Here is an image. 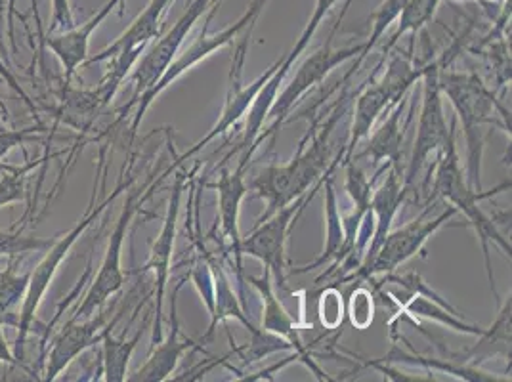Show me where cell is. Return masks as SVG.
Segmentation results:
<instances>
[{
    "label": "cell",
    "mask_w": 512,
    "mask_h": 382,
    "mask_svg": "<svg viewBox=\"0 0 512 382\" xmlns=\"http://www.w3.org/2000/svg\"><path fill=\"white\" fill-rule=\"evenodd\" d=\"M411 348V346H409ZM381 363H386V365H394V363H398V365H413V367H423V369H427L428 373L430 371H438V373H444V375H451V377H455V379H459V381H467V382H507L511 381L509 377H497L495 373H490V371H482L480 367H476V365H469V363H461V361L457 360H438V358H428V356H421V354H417L413 348H411V352H406V350H402V346L398 344V340L392 339V348H390V352L383 356Z\"/></svg>",
    "instance_id": "cell-27"
},
{
    "label": "cell",
    "mask_w": 512,
    "mask_h": 382,
    "mask_svg": "<svg viewBox=\"0 0 512 382\" xmlns=\"http://www.w3.org/2000/svg\"><path fill=\"white\" fill-rule=\"evenodd\" d=\"M375 75H377V71L371 75V85L363 86L362 92L356 98L354 123L350 128V136L344 144L341 163L352 159L354 151L360 146V142L371 134V130L375 127V123L379 121V117L388 113V109H392L390 98H388L383 85L379 81H375Z\"/></svg>",
    "instance_id": "cell-26"
},
{
    "label": "cell",
    "mask_w": 512,
    "mask_h": 382,
    "mask_svg": "<svg viewBox=\"0 0 512 382\" xmlns=\"http://www.w3.org/2000/svg\"><path fill=\"white\" fill-rule=\"evenodd\" d=\"M31 2V14L35 18V29H37V39L41 44V52H44V41H46V33H44L43 20H41V10H39V0H29ZM16 0H10V16H12V22H14V14H16Z\"/></svg>",
    "instance_id": "cell-42"
},
{
    "label": "cell",
    "mask_w": 512,
    "mask_h": 382,
    "mask_svg": "<svg viewBox=\"0 0 512 382\" xmlns=\"http://www.w3.org/2000/svg\"><path fill=\"white\" fill-rule=\"evenodd\" d=\"M346 316L350 319L352 327L360 331L371 327L375 319V291L369 287H356L348 300Z\"/></svg>",
    "instance_id": "cell-37"
},
{
    "label": "cell",
    "mask_w": 512,
    "mask_h": 382,
    "mask_svg": "<svg viewBox=\"0 0 512 382\" xmlns=\"http://www.w3.org/2000/svg\"><path fill=\"white\" fill-rule=\"evenodd\" d=\"M245 170L247 167L237 165V169L230 170L224 163L220 167V176L214 184H207L209 188L216 190V224L220 226L222 245L228 243V253L232 255L235 279L239 287H243V253H241V230H239V216L241 205L247 197L249 186L245 182Z\"/></svg>",
    "instance_id": "cell-16"
},
{
    "label": "cell",
    "mask_w": 512,
    "mask_h": 382,
    "mask_svg": "<svg viewBox=\"0 0 512 382\" xmlns=\"http://www.w3.org/2000/svg\"><path fill=\"white\" fill-rule=\"evenodd\" d=\"M509 186L511 184H503V186L491 190L490 193L476 191L470 186L467 176H465V170L461 169V161H459V153H457V119L453 117L449 123L446 146L438 153L430 197L444 199L457 213L463 214L467 218L469 226H472V230L478 235L480 247L484 251V260H486V274H488V281H490L491 291L495 298H497V289H495V279L491 272L490 245L491 243L497 245L509 258H511L512 247L511 243L507 241V237H503V234L497 230L495 220L482 211L480 201L488 199L491 195H495Z\"/></svg>",
    "instance_id": "cell-3"
},
{
    "label": "cell",
    "mask_w": 512,
    "mask_h": 382,
    "mask_svg": "<svg viewBox=\"0 0 512 382\" xmlns=\"http://www.w3.org/2000/svg\"><path fill=\"white\" fill-rule=\"evenodd\" d=\"M6 39L12 43V48L16 50V39H14V23H12V16H10V0H0V52L8 56V46H6Z\"/></svg>",
    "instance_id": "cell-41"
},
{
    "label": "cell",
    "mask_w": 512,
    "mask_h": 382,
    "mask_svg": "<svg viewBox=\"0 0 512 382\" xmlns=\"http://www.w3.org/2000/svg\"><path fill=\"white\" fill-rule=\"evenodd\" d=\"M407 0H383L381 2V6L371 14V33H369V37H367V41L363 43L362 54L356 58V62L352 65V69L342 77L341 81H339V85L337 88H342V86H346V83L354 77V73L360 69V65L367 60V56L371 54V50L379 44V41L383 39L384 33H386V29L392 25V23H396L398 20V16L402 14V10H404V6H406ZM335 88V90H337Z\"/></svg>",
    "instance_id": "cell-31"
},
{
    "label": "cell",
    "mask_w": 512,
    "mask_h": 382,
    "mask_svg": "<svg viewBox=\"0 0 512 382\" xmlns=\"http://www.w3.org/2000/svg\"><path fill=\"white\" fill-rule=\"evenodd\" d=\"M440 71H442V64L438 60H432L430 64L425 65V73L421 79L423 94H421L419 127H417L413 153L404 172V186L407 190H411V186L417 182L428 159L432 155L438 157V153L444 149L448 140L449 125L444 115V104H442L444 94L440 88Z\"/></svg>",
    "instance_id": "cell-11"
},
{
    "label": "cell",
    "mask_w": 512,
    "mask_h": 382,
    "mask_svg": "<svg viewBox=\"0 0 512 382\" xmlns=\"http://www.w3.org/2000/svg\"><path fill=\"white\" fill-rule=\"evenodd\" d=\"M0 325H12V327H18V314L14 312H4L0 310Z\"/></svg>",
    "instance_id": "cell-44"
},
{
    "label": "cell",
    "mask_w": 512,
    "mask_h": 382,
    "mask_svg": "<svg viewBox=\"0 0 512 382\" xmlns=\"http://www.w3.org/2000/svg\"><path fill=\"white\" fill-rule=\"evenodd\" d=\"M407 193L409 190L404 186V176L398 170L388 167L383 184L371 193V211L375 218V232L369 241V247L365 251L360 268L367 266L373 260V256L377 255L379 247L383 245L384 237L392 230L396 214L400 211L402 203L406 201Z\"/></svg>",
    "instance_id": "cell-24"
},
{
    "label": "cell",
    "mask_w": 512,
    "mask_h": 382,
    "mask_svg": "<svg viewBox=\"0 0 512 382\" xmlns=\"http://www.w3.org/2000/svg\"><path fill=\"white\" fill-rule=\"evenodd\" d=\"M211 264H213L214 272V314L211 316V325H209L205 340L213 337L218 323H224L228 319L239 321L249 333L255 331L256 325L249 319V314L245 312V308L239 302V297L235 295L230 277L226 274L220 258L211 255Z\"/></svg>",
    "instance_id": "cell-28"
},
{
    "label": "cell",
    "mask_w": 512,
    "mask_h": 382,
    "mask_svg": "<svg viewBox=\"0 0 512 382\" xmlns=\"http://www.w3.org/2000/svg\"><path fill=\"white\" fill-rule=\"evenodd\" d=\"M188 186V172L178 170L174 174L171 197L167 205V214L161 226L157 239L151 243L150 258L144 264V272L153 274V289H155V314H153V329H151V346L163 339V302L167 295V285L171 279L172 251L178 230V218L182 209V195Z\"/></svg>",
    "instance_id": "cell-13"
},
{
    "label": "cell",
    "mask_w": 512,
    "mask_h": 382,
    "mask_svg": "<svg viewBox=\"0 0 512 382\" xmlns=\"http://www.w3.org/2000/svg\"><path fill=\"white\" fill-rule=\"evenodd\" d=\"M44 159H46V155L37 157L33 161H27L25 165H2L0 163V209L25 201L27 180L33 170L43 165Z\"/></svg>",
    "instance_id": "cell-32"
},
{
    "label": "cell",
    "mask_w": 512,
    "mask_h": 382,
    "mask_svg": "<svg viewBox=\"0 0 512 382\" xmlns=\"http://www.w3.org/2000/svg\"><path fill=\"white\" fill-rule=\"evenodd\" d=\"M104 310V308H102ZM98 310L94 316L85 319H69L62 327V331L52 340V346L48 348L46 360H44L43 381H56L65 369L83 356L88 348L102 342L109 329L115 327L117 319L121 318V312H115V318L107 321V314Z\"/></svg>",
    "instance_id": "cell-15"
},
{
    "label": "cell",
    "mask_w": 512,
    "mask_h": 382,
    "mask_svg": "<svg viewBox=\"0 0 512 382\" xmlns=\"http://www.w3.org/2000/svg\"><path fill=\"white\" fill-rule=\"evenodd\" d=\"M0 111L4 113V115H8V109H6V104L0 100Z\"/></svg>",
    "instance_id": "cell-45"
},
{
    "label": "cell",
    "mask_w": 512,
    "mask_h": 382,
    "mask_svg": "<svg viewBox=\"0 0 512 382\" xmlns=\"http://www.w3.org/2000/svg\"><path fill=\"white\" fill-rule=\"evenodd\" d=\"M375 293H379V297L383 298L384 302L396 306V312H394L392 319L388 321V325H394L398 318L407 316V318L413 319H430V321H436V323L448 327L455 333L469 335V337H476V339L486 333L484 327L469 323L467 319L461 318L457 312H451V310L444 308L442 304H438L430 298L409 295L406 291H404V297L398 295V293H388L383 289H377Z\"/></svg>",
    "instance_id": "cell-23"
},
{
    "label": "cell",
    "mask_w": 512,
    "mask_h": 382,
    "mask_svg": "<svg viewBox=\"0 0 512 382\" xmlns=\"http://www.w3.org/2000/svg\"><path fill=\"white\" fill-rule=\"evenodd\" d=\"M455 214H457V211L451 205L446 211H442L434 218L428 216L427 209V211L419 214L415 220L407 222L396 230H390L388 235L384 237L383 245L379 247L377 255L373 256V260L367 266L356 270V274L352 276L350 281H354V279L373 281L375 277H383L386 274L398 272L400 266H404L407 260L423 253L428 239L436 234L438 230H442Z\"/></svg>",
    "instance_id": "cell-12"
},
{
    "label": "cell",
    "mask_w": 512,
    "mask_h": 382,
    "mask_svg": "<svg viewBox=\"0 0 512 382\" xmlns=\"http://www.w3.org/2000/svg\"><path fill=\"white\" fill-rule=\"evenodd\" d=\"M211 6H213V0H188L186 10L174 22L171 29L165 35H159L157 41L151 44L150 48L144 50V54L138 58V62L130 71L132 73L130 79L134 83L132 100L119 109L113 125H109L106 134L115 132V128L125 123L128 111L134 107L136 100L161 79V75L167 71V67L180 54L182 44L188 39V35H190V31L195 27V23L199 22V18H203V14L209 12Z\"/></svg>",
    "instance_id": "cell-8"
},
{
    "label": "cell",
    "mask_w": 512,
    "mask_h": 382,
    "mask_svg": "<svg viewBox=\"0 0 512 382\" xmlns=\"http://www.w3.org/2000/svg\"><path fill=\"white\" fill-rule=\"evenodd\" d=\"M341 0H316V8L310 16V20L306 23V27L302 29L299 39L295 46L289 50V54H285L281 60H278V67L276 71L270 75V79L266 81V85L260 88L258 96H256L253 106L247 113V125H245V132H243V138H241V144L237 146L235 151H241V157H239V165L243 167H249L253 155L256 153V140L260 136V132L264 130V125L268 121V113H270V107L274 104L276 96L279 94V88L285 83L287 75L291 73V69H295V64L300 58V54L306 50V46L310 44V41L314 39V35L318 33L321 22L325 20V16L329 14V10Z\"/></svg>",
    "instance_id": "cell-10"
},
{
    "label": "cell",
    "mask_w": 512,
    "mask_h": 382,
    "mask_svg": "<svg viewBox=\"0 0 512 382\" xmlns=\"http://www.w3.org/2000/svg\"><path fill=\"white\" fill-rule=\"evenodd\" d=\"M44 132L46 130H44L43 123H35L33 127L27 128H4V130H0V163L12 149L23 148V144L29 142V140H39V136Z\"/></svg>",
    "instance_id": "cell-38"
},
{
    "label": "cell",
    "mask_w": 512,
    "mask_h": 382,
    "mask_svg": "<svg viewBox=\"0 0 512 382\" xmlns=\"http://www.w3.org/2000/svg\"><path fill=\"white\" fill-rule=\"evenodd\" d=\"M321 184H323V178L297 201L279 209L278 213L272 214L264 222L255 224V228L249 234L241 237L243 256L256 258L272 274L274 285L285 287L289 234L295 222L299 220L300 214L304 213V209L314 201L316 193L321 190Z\"/></svg>",
    "instance_id": "cell-9"
},
{
    "label": "cell",
    "mask_w": 512,
    "mask_h": 382,
    "mask_svg": "<svg viewBox=\"0 0 512 382\" xmlns=\"http://www.w3.org/2000/svg\"><path fill=\"white\" fill-rule=\"evenodd\" d=\"M337 27L327 37V43L321 44L314 54L304 58V62L297 67L293 79L289 81V85H285V88L276 96L274 104L270 107V113H268V121H266L268 127L260 132V136L256 140V149L266 140H270V144H272L270 148H274L279 128L283 127V123L289 119L293 107L297 106L314 86H318L321 81H325L327 75L333 73L335 67L346 64L348 60L358 58L362 54L363 43L344 46V48L333 46Z\"/></svg>",
    "instance_id": "cell-7"
},
{
    "label": "cell",
    "mask_w": 512,
    "mask_h": 382,
    "mask_svg": "<svg viewBox=\"0 0 512 382\" xmlns=\"http://www.w3.org/2000/svg\"><path fill=\"white\" fill-rule=\"evenodd\" d=\"M75 27V16H73V8H71V0H52V25H50V33L62 29L67 31Z\"/></svg>",
    "instance_id": "cell-40"
},
{
    "label": "cell",
    "mask_w": 512,
    "mask_h": 382,
    "mask_svg": "<svg viewBox=\"0 0 512 382\" xmlns=\"http://www.w3.org/2000/svg\"><path fill=\"white\" fill-rule=\"evenodd\" d=\"M2 329H4V325H0V363L10 365V367H23V361L18 360V356L14 354L10 344L6 342Z\"/></svg>",
    "instance_id": "cell-43"
},
{
    "label": "cell",
    "mask_w": 512,
    "mask_h": 382,
    "mask_svg": "<svg viewBox=\"0 0 512 382\" xmlns=\"http://www.w3.org/2000/svg\"><path fill=\"white\" fill-rule=\"evenodd\" d=\"M111 331L113 329H109L102 339V379L106 382L127 381L128 363L144 337V329H140L132 339H127V335L115 337Z\"/></svg>",
    "instance_id": "cell-29"
},
{
    "label": "cell",
    "mask_w": 512,
    "mask_h": 382,
    "mask_svg": "<svg viewBox=\"0 0 512 382\" xmlns=\"http://www.w3.org/2000/svg\"><path fill=\"white\" fill-rule=\"evenodd\" d=\"M31 272L20 274L14 268H0V310L14 312L20 306L29 287Z\"/></svg>",
    "instance_id": "cell-34"
},
{
    "label": "cell",
    "mask_w": 512,
    "mask_h": 382,
    "mask_svg": "<svg viewBox=\"0 0 512 382\" xmlns=\"http://www.w3.org/2000/svg\"><path fill=\"white\" fill-rule=\"evenodd\" d=\"M174 0H150L146 8L134 18V22L113 41L100 50L96 56H88L85 65L102 64L113 56H142L153 39H157L163 31V18Z\"/></svg>",
    "instance_id": "cell-20"
},
{
    "label": "cell",
    "mask_w": 512,
    "mask_h": 382,
    "mask_svg": "<svg viewBox=\"0 0 512 382\" xmlns=\"http://www.w3.org/2000/svg\"><path fill=\"white\" fill-rule=\"evenodd\" d=\"M440 88L455 109L467 140V182L482 191V157L486 134L484 127L505 128L511 134V113L501 106L493 90L476 73L440 71Z\"/></svg>",
    "instance_id": "cell-2"
},
{
    "label": "cell",
    "mask_w": 512,
    "mask_h": 382,
    "mask_svg": "<svg viewBox=\"0 0 512 382\" xmlns=\"http://www.w3.org/2000/svg\"><path fill=\"white\" fill-rule=\"evenodd\" d=\"M341 104L339 98L337 107L321 125L320 119H314L310 132L302 138L295 157L289 163L268 165L253 178L251 188L266 203V211L260 214L256 224L297 201L323 178L331 165V134L346 111Z\"/></svg>",
    "instance_id": "cell-1"
},
{
    "label": "cell",
    "mask_w": 512,
    "mask_h": 382,
    "mask_svg": "<svg viewBox=\"0 0 512 382\" xmlns=\"http://www.w3.org/2000/svg\"><path fill=\"white\" fill-rule=\"evenodd\" d=\"M417 98V90L413 94V102L409 106V113L406 115L407 100L404 98L402 102H398L392 109H388V117L381 123V127L377 128L373 134H369L367 146L362 153L352 155L354 161L367 157L371 159V165L379 167L383 165L384 169L392 167L398 170L402 176V146H404V136H406V128L411 123L413 117V104Z\"/></svg>",
    "instance_id": "cell-19"
},
{
    "label": "cell",
    "mask_w": 512,
    "mask_h": 382,
    "mask_svg": "<svg viewBox=\"0 0 512 382\" xmlns=\"http://www.w3.org/2000/svg\"><path fill=\"white\" fill-rule=\"evenodd\" d=\"M249 335H251V339L247 344L234 346V350H232L243 360V367H249V365L258 363L260 360H266V358H270L272 354H278V352H285V350L293 352V346H291L289 340L281 339L274 333H268L262 327H256L255 331H251Z\"/></svg>",
    "instance_id": "cell-33"
},
{
    "label": "cell",
    "mask_w": 512,
    "mask_h": 382,
    "mask_svg": "<svg viewBox=\"0 0 512 382\" xmlns=\"http://www.w3.org/2000/svg\"><path fill=\"white\" fill-rule=\"evenodd\" d=\"M176 167L172 165L171 169L165 170L159 174L157 182L153 186H142V188H132L125 199L123 211L119 214L109 239H107L106 253L100 262L98 274L90 281V287L73 312L71 319H85L94 316L98 310H102L107 304V300L115 297L123 287H125V272H123V247L127 241L128 228L134 218L136 211L142 207V203L150 197L151 191L155 190Z\"/></svg>",
    "instance_id": "cell-6"
},
{
    "label": "cell",
    "mask_w": 512,
    "mask_h": 382,
    "mask_svg": "<svg viewBox=\"0 0 512 382\" xmlns=\"http://www.w3.org/2000/svg\"><path fill=\"white\" fill-rule=\"evenodd\" d=\"M220 2H224V0H213V6H220Z\"/></svg>",
    "instance_id": "cell-47"
},
{
    "label": "cell",
    "mask_w": 512,
    "mask_h": 382,
    "mask_svg": "<svg viewBox=\"0 0 512 382\" xmlns=\"http://www.w3.org/2000/svg\"><path fill=\"white\" fill-rule=\"evenodd\" d=\"M253 27H255V23H251V25L245 29V31H247V33H245V39L241 41V44H239L237 50H235L234 62H232V73H230V86H228V96H226L224 109H222V113H220V119L216 121V125H214L199 142H195L192 148L186 149L180 157L174 159L172 165H174L176 169H178V167H184L186 161L192 159L195 153H199L201 149L207 148L218 136H222V134H226L230 128H234L235 125L249 113V109L253 106V102H255L256 96H258L260 88L266 85V81L270 79V75L276 71L278 62L274 65H270L268 71H264L260 77H256L253 83H249L247 86L241 85L243 64H245V52H247V46H249V37H251Z\"/></svg>",
    "instance_id": "cell-14"
},
{
    "label": "cell",
    "mask_w": 512,
    "mask_h": 382,
    "mask_svg": "<svg viewBox=\"0 0 512 382\" xmlns=\"http://www.w3.org/2000/svg\"><path fill=\"white\" fill-rule=\"evenodd\" d=\"M172 327L167 339H161L151 346L150 356L138 369L128 373L127 381L130 382H163L169 381L182 356L190 350H201V346L195 340L182 335L180 323L176 318V302L172 300Z\"/></svg>",
    "instance_id": "cell-21"
},
{
    "label": "cell",
    "mask_w": 512,
    "mask_h": 382,
    "mask_svg": "<svg viewBox=\"0 0 512 382\" xmlns=\"http://www.w3.org/2000/svg\"><path fill=\"white\" fill-rule=\"evenodd\" d=\"M127 0H107L102 4L92 18L85 23L75 25L60 35H48L44 46L58 58V62L64 67V83H71L79 67H83L88 58V48L92 35L100 29V25L119 8L125 6Z\"/></svg>",
    "instance_id": "cell-18"
},
{
    "label": "cell",
    "mask_w": 512,
    "mask_h": 382,
    "mask_svg": "<svg viewBox=\"0 0 512 382\" xmlns=\"http://www.w3.org/2000/svg\"><path fill=\"white\" fill-rule=\"evenodd\" d=\"M50 239L23 235L20 230H0V258H16V256L29 255L46 251L50 247Z\"/></svg>",
    "instance_id": "cell-35"
},
{
    "label": "cell",
    "mask_w": 512,
    "mask_h": 382,
    "mask_svg": "<svg viewBox=\"0 0 512 382\" xmlns=\"http://www.w3.org/2000/svg\"><path fill=\"white\" fill-rule=\"evenodd\" d=\"M134 182V176L130 174V169L121 172L117 186L111 191V195H107L104 201H96V191L98 186H94V191L90 195V203L86 207L85 214L81 216V220L69 228L62 237H58L56 241L50 243V247L46 249V255L41 258V262L31 270V277H29V287L22 302V310L18 314V337H16V344H14V354L18 356V360L23 361L25 358V342L29 339V333L33 329V325L37 323V314L39 308L43 304L44 297L54 281V277L58 274L62 262L71 253V249L75 247V243L85 235L86 230L106 213L107 209L115 203L117 197H121L123 191H127Z\"/></svg>",
    "instance_id": "cell-4"
},
{
    "label": "cell",
    "mask_w": 512,
    "mask_h": 382,
    "mask_svg": "<svg viewBox=\"0 0 512 382\" xmlns=\"http://www.w3.org/2000/svg\"><path fill=\"white\" fill-rule=\"evenodd\" d=\"M423 73H425V65L415 67L411 58L404 56L402 52L390 58L379 83L386 90L392 107L406 98L407 90L423 79Z\"/></svg>",
    "instance_id": "cell-30"
},
{
    "label": "cell",
    "mask_w": 512,
    "mask_h": 382,
    "mask_svg": "<svg viewBox=\"0 0 512 382\" xmlns=\"http://www.w3.org/2000/svg\"><path fill=\"white\" fill-rule=\"evenodd\" d=\"M341 163L335 157L329 165V169L325 170L323 174V184L321 190L325 191V247L314 262H310L308 266L300 268V270H293V274H306L310 270H318V268H329L327 272L335 270L342 260L346 258V232H344V222H342L341 209H339V201H337V193H335V186H333V172L337 170Z\"/></svg>",
    "instance_id": "cell-22"
},
{
    "label": "cell",
    "mask_w": 512,
    "mask_h": 382,
    "mask_svg": "<svg viewBox=\"0 0 512 382\" xmlns=\"http://www.w3.org/2000/svg\"><path fill=\"white\" fill-rule=\"evenodd\" d=\"M251 285L258 291L262 298V323L260 327L268 333H274L281 339L289 340L293 346V352L297 354L299 363H302L306 369H310L312 375H316L318 381H331V377L321 369L320 365L314 360L310 348L304 344L300 337V325L293 319V316L287 312L283 302L276 295V285L272 274L264 268L262 276L247 277Z\"/></svg>",
    "instance_id": "cell-17"
},
{
    "label": "cell",
    "mask_w": 512,
    "mask_h": 382,
    "mask_svg": "<svg viewBox=\"0 0 512 382\" xmlns=\"http://www.w3.org/2000/svg\"><path fill=\"white\" fill-rule=\"evenodd\" d=\"M266 2H268V0H253V2L249 4V8L243 12V16H241L234 25L224 27V29L216 31L213 35H209V25L213 22L214 14H216L218 6H211V8H209L205 25H203V29L199 31V35L195 37V41H193L188 48L180 50V54H178V56L174 58V62L167 67V71L161 75V79L136 100V104H134L136 111H134L132 121H130V127H128V134H130V136H128V144L134 142V138H136V134H138V128H140V123H142V119H144V115H146V111L150 109L151 104H153L174 81H178L182 75H186L195 65L205 62L207 58H211L214 52H218V50H222V48L234 44L235 39H237L251 23H256L260 12H262V8L266 6Z\"/></svg>",
    "instance_id": "cell-5"
},
{
    "label": "cell",
    "mask_w": 512,
    "mask_h": 382,
    "mask_svg": "<svg viewBox=\"0 0 512 382\" xmlns=\"http://www.w3.org/2000/svg\"><path fill=\"white\" fill-rule=\"evenodd\" d=\"M318 318L325 331L341 329L342 321L346 318V304L337 287L327 285L321 289L318 295Z\"/></svg>",
    "instance_id": "cell-36"
},
{
    "label": "cell",
    "mask_w": 512,
    "mask_h": 382,
    "mask_svg": "<svg viewBox=\"0 0 512 382\" xmlns=\"http://www.w3.org/2000/svg\"><path fill=\"white\" fill-rule=\"evenodd\" d=\"M488 2H495V4H503V2H507V0H488Z\"/></svg>",
    "instance_id": "cell-46"
},
{
    "label": "cell",
    "mask_w": 512,
    "mask_h": 382,
    "mask_svg": "<svg viewBox=\"0 0 512 382\" xmlns=\"http://www.w3.org/2000/svg\"><path fill=\"white\" fill-rule=\"evenodd\" d=\"M0 79H2L6 85L10 86V88H12L16 94H18V98L22 100L23 106L27 107L31 113H35L37 121H39V123H43V121H41V117L37 115V113H39V107H37V104L31 100V96L25 92V88L20 85V81H18L16 73L12 71L10 58H6L2 52H0Z\"/></svg>",
    "instance_id": "cell-39"
},
{
    "label": "cell",
    "mask_w": 512,
    "mask_h": 382,
    "mask_svg": "<svg viewBox=\"0 0 512 382\" xmlns=\"http://www.w3.org/2000/svg\"><path fill=\"white\" fill-rule=\"evenodd\" d=\"M106 107L96 88H73L71 83H64L60 92V106L54 115V128L60 125L73 128L79 132L77 146H81L85 142L83 138L92 130Z\"/></svg>",
    "instance_id": "cell-25"
},
{
    "label": "cell",
    "mask_w": 512,
    "mask_h": 382,
    "mask_svg": "<svg viewBox=\"0 0 512 382\" xmlns=\"http://www.w3.org/2000/svg\"><path fill=\"white\" fill-rule=\"evenodd\" d=\"M4 128H6V125H4V123H2V121H0V130H4Z\"/></svg>",
    "instance_id": "cell-48"
}]
</instances>
